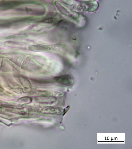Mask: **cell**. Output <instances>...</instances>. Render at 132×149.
Wrapping results in <instances>:
<instances>
[{"label": "cell", "mask_w": 132, "mask_h": 149, "mask_svg": "<svg viewBox=\"0 0 132 149\" xmlns=\"http://www.w3.org/2000/svg\"><path fill=\"white\" fill-rule=\"evenodd\" d=\"M65 47V44L59 43L53 45L33 46L31 48L32 50L36 51H55L64 48Z\"/></svg>", "instance_id": "1"}, {"label": "cell", "mask_w": 132, "mask_h": 149, "mask_svg": "<svg viewBox=\"0 0 132 149\" xmlns=\"http://www.w3.org/2000/svg\"><path fill=\"white\" fill-rule=\"evenodd\" d=\"M54 80L58 83L62 85L69 86L73 83V79L69 75H65L55 76Z\"/></svg>", "instance_id": "2"}, {"label": "cell", "mask_w": 132, "mask_h": 149, "mask_svg": "<svg viewBox=\"0 0 132 149\" xmlns=\"http://www.w3.org/2000/svg\"><path fill=\"white\" fill-rule=\"evenodd\" d=\"M35 99L38 102H51L54 101L55 100V98L49 96L37 97Z\"/></svg>", "instance_id": "3"}]
</instances>
